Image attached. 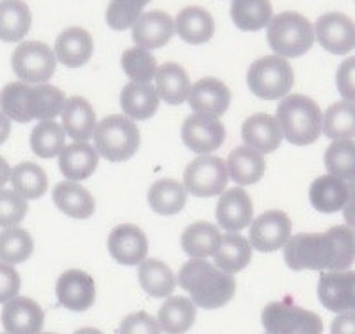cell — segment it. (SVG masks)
Listing matches in <instances>:
<instances>
[{
    "label": "cell",
    "mask_w": 355,
    "mask_h": 334,
    "mask_svg": "<svg viewBox=\"0 0 355 334\" xmlns=\"http://www.w3.org/2000/svg\"><path fill=\"white\" fill-rule=\"evenodd\" d=\"M284 261L291 270H348L354 263V233L348 226L327 233H300L284 243Z\"/></svg>",
    "instance_id": "cell-1"
},
{
    "label": "cell",
    "mask_w": 355,
    "mask_h": 334,
    "mask_svg": "<svg viewBox=\"0 0 355 334\" xmlns=\"http://www.w3.org/2000/svg\"><path fill=\"white\" fill-rule=\"evenodd\" d=\"M180 288L191 295V302L202 309H218L229 304L236 293V279L216 265L200 258L189 259L179 270Z\"/></svg>",
    "instance_id": "cell-2"
},
{
    "label": "cell",
    "mask_w": 355,
    "mask_h": 334,
    "mask_svg": "<svg viewBox=\"0 0 355 334\" xmlns=\"http://www.w3.org/2000/svg\"><path fill=\"white\" fill-rule=\"evenodd\" d=\"M322 109L311 97L286 95L277 108L282 136L297 147L311 145L322 133Z\"/></svg>",
    "instance_id": "cell-3"
},
{
    "label": "cell",
    "mask_w": 355,
    "mask_h": 334,
    "mask_svg": "<svg viewBox=\"0 0 355 334\" xmlns=\"http://www.w3.org/2000/svg\"><path fill=\"white\" fill-rule=\"evenodd\" d=\"M96 154L111 163H121L132 158L141 145L138 126L123 115L105 117L93 131Z\"/></svg>",
    "instance_id": "cell-4"
},
{
    "label": "cell",
    "mask_w": 355,
    "mask_h": 334,
    "mask_svg": "<svg viewBox=\"0 0 355 334\" xmlns=\"http://www.w3.org/2000/svg\"><path fill=\"white\" fill-rule=\"evenodd\" d=\"M268 45L280 58H300L314 45V27L304 15L295 11L272 17L268 24Z\"/></svg>",
    "instance_id": "cell-5"
},
{
    "label": "cell",
    "mask_w": 355,
    "mask_h": 334,
    "mask_svg": "<svg viewBox=\"0 0 355 334\" xmlns=\"http://www.w3.org/2000/svg\"><path fill=\"white\" fill-rule=\"evenodd\" d=\"M293 81L295 74L291 65L280 56H264L257 59L247 74L248 88L263 101H277L288 95L293 88Z\"/></svg>",
    "instance_id": "cell-6"
},
{
    "label": "cell",
    "mask_w": 355,
    "mask_h": 334,
    "mask_svg": "<svg viewBox=\"0 0 355 334\" xmlns=\"http://www.w3.org/2000/svg\"><path fill=\"white\" fill-rule=\"evenodd\" d=\"M263 326L270 334H322L323 320L291 301L272 302L263 309Z\"/></svg>",
    "instance_id": "cell-7"
},
{
    "label": "cell",
    "mask_w": 355,
    "mask_h": 334,
    "mask_svg": "<svg viewBox=\"0 0 355 334\" xmlns=\"http://www.w3.org/2000/svg\"><path fill=\"white\" fill-rule=\"evenodd\" d=\"M55 59L54 51L43 42H24L15 49L11 67L21 83L42 84L54 76Z\"/></svg>",
    "instance_id": "cell-8"
},
{
    "label": "cell",
    "mask_w": 355,
    "mask_h": 334,
    "mask_svg": "<svg viewBox=\"0 0 355 334\" xmlns=\"http://www.w3.org/2000/svg\"><path fill=\"white\" fill-rule=\"evenodd\" d=\"M229 183L227 165L222 158L202 154L186 167L184 188L195 197L222 195Z\"/></svg>",
    "instance_id": "cell-9"
},
{
    "label": "cell",
    "mask_w": 355,
    "mask_h": 334,
    "mask_svg": "<svg viewBox=\"0 0 355 334\" xmlns=\"http://www.w3.org/2000/svg\"><path fill=\"white\" fill-rule=\"evenodd\" d=\"M180 136L189 151L209 154L218 151L225 142V126L213 115L193 113L182 124Z\"/></svg>",
    "instance_id": "cell-10"
},
{
    "label": "cell",
    "mask_w": 355,
    "mask_h": 334,
    "mask_svg": "<svg viewBox=\"0 0 355 334\" xmlns=\"http://www.w3.org/2000/svg\"><path fill=\"white\" fill-rule=\"evenodd\" d=\"M314 40H318V43L330 54H348L355 47L354 22L338 11L322 15L314 26Z\"/></svg>",
    "instance_id": "cell-11"
},
{
    "label": "cell",
    "mask_w": 355,
    "mask_h": 334,
    "mask_svg": "<svg viewBox=\"0 0 355 334\" xmlns=\"http://www.w3.org/2000/svg\"><path fill=\"white\" fill-rule=\"evenodd\" d=\"M291 236V220L280 209H270L254 220L250 226V243L255 251L275 252L284 247Z\"/></svg>",
    "instance_id": "cell-12"
},
{
    "label": "cell",
    "mask_w": 355,
    "mask_h": 334,
    "mask_svg": "<svg viewBox=\"0 0 355 334\" xmlns=\"http://www.w3.org/2000/svg\"><path fill=\"white\" fill-rule=\"evenodd\" d=\"M55 295L63 308L80 313L95 304L96 284L89 274L73 268L61 274L55 284Z\"/></svg>",
    "instance_id": "cell-13"
},
{
    "label": "cell",
    "mask_w": 355,
    "mask_h": 334,
    "mask_svg": "<svg viewBox=\"0 0 355 334\" xmlns=\"http://www.w3.org/2000/svg\"><path fill=\"white\" fill-rule=\"evenodd\" d=\"M354 281L352 270L323 272L318 283L320 302L332 313L354 311Z\"/></svg>",
    "instance_id": "cell-14"
},
{
    "label": "cell",
    "mask_w": 355,
    "mask_h": 334,
    "mask_svg": "<svg viewBox=\"0 0 355 334\" xmlns=\"http://www.w3.org/2000/svg\"><path fill=\"white\" fill-rule=\"evenodd\" d=\"M45 324L42 306L29 297H13L4 302L2 326L8 334H40Z\"/></svg>",
    "instance_id": "cell-15"
},
{
    "label": "cell",
    "mask_w": 355,
    "mask_h": 334,
    "mask_svg": "<svg viewBox=\"0 0 355 334\" xmlns=\"http://www.w3.org/2000/svg\"><path fill=\"white\" fill-rule=\"evenodd\" d=\"M109 254L114 261L125 267L139 265L148 252V240L143 229L132 224H120L111 231L107 238Z\"/></svg>",
    "instance_id": "cell-16"
},
{
    "label": "cell",
    "mask_w": 355,
    "mask_h": 334,
    "mask_svg": "<svg viewBox=\"0 0 355 334\" xmlns=\"http://www.w3.org/2000/svg\"><path fill=\"white\" fill-rule=\"evenodd\" d=\"M230 93L229 86L223 81L214 79V77H205V79L197 81L189 88L188 99L191 109L195 113L213 115V117H222L230 106Z\"/></svg>",
    "instance_id": "cell-17"
},
{
    "label": "cell",
    "mask_w": 355,
    "mask_h": 334,
    "mask_svg": "<svg viewBox=\"0 0 355 334\" xmlns=\"http://www.w3.org/2000/svg\"><path fill=\"white\" fill-rule=\"evenodd\" d=\"M254 218V204L243 188H230L220 195L216 206L218 224L229 233H239L248 227Z\"/></svg>",
    "instance_id": "cell-18"
},
{
    "label": "cell",
    "mask_w": 355,
    "mask_h": 334,
    "mask_svg": "<svg viewBox=\"0 0 355 334\" xmlns=\"http://www.w3.org/2000/svg\"><path fill=\"white\" fill-rule=\"evenodd\" d=\"M175 34V24L164 11H150L134 22L132 40L136 47L154 51L166 45Z\"/></svg>",
    "instance_id": "cell-19"
},
{
    "label": "cell",
    "mask_w": 355,
    "mask_h": 334,
    "mask_svg": "<svg viewBox=\"0 0 355 334\" xmlns=\"http://www.w3.org/2000/svg\"><path fill=\"white\" fill-rule=\"evenodd\" d=\"M352 192V183L334 176H322L311 184L309 201L320 213H338L350 202Z\"/></svg>",
    "instance_id": "cell-20"
},
{
    "label": "cell",
    "mask_w": 355,
    "mask_h": 334,
    "mask_svg": "<svg viewBox=\"0 0 355 334\" xmlns=\"http://www.w3.org/2000/svg\"><path fill=\"white\" fill-rule=\"evenodd\" d=\"M241 138L247 143L248 149H254L261 154H270L279 149L284 136L275 117L268 113H257L245 120L241 127Z\"/></svg>",
    "instance_id": "cell-21"
},
{
    "label": "cell",
    "mask_w": 355,
    "mask_h": 334,
    "mask_svg": "<svg viewBox=\"0 0 355 334\" xmlns=\"http://www.w3.org/2000/svg\"><path fill=\"white\" fill-rule=\"evenodd\" d=\"M55 59L64 67L79 68L92 59L93 38L92 34L83 27H70L63 31L55 40Z\"/></svg>",
    "instance_id": "cell-22"
},
{
    "label": "cell",
    "mask_w": 355,
    "mask_h": 334,
    "mask_svg": "<svg viewBox=\"0 0 355 334\" xmlns=\"http://www.w3.org/2000/svg\"><path fill=\"white\" fill-rule=\"evenodd\" d=\"M52 199L58 209L76 220H86L95 213V199L76 181H63L54 186Z\"/></svg>",
    "instance_id": "cell-23"
},
{
    "label": "cell",
    "mask_w": 355,
    "mask_h": 334,
    "mask_svg": "<svg viewBox=\"0 0 355 334\" xmlns=\"http://www.w3.org/2000/svg\"><path fill=\"white\" fill-rule=\"evenodd\" d=\"M63 115V131L68 134V138H73L76 142H88L93 138V131L96 126V117L84 97H70L64 102V108L61 111Z\"/></svg>",
    "instance_id": "cell-24"
},
{
    "label": "cell",
    "mask_w": 355,
    "mask_h": 334,
    "mask_svg": "<svg viewBox=\"0 0 355 334\" xmlns=\"http://www.w3.org/2000/svg\"><path fill=\"white\" fill-rule=\"evenodd\" d=\"M98 167V154L88 142H76L64 145L59 152V168L68 181H84L93 176Z\"/></svg>",
    "instance_id": "cell-25"
},
{
    "label": "cell",
    "mask_w": 355,
    "mask_h": 334,
    "mask_svg": "<svg viewBox=\"0 0 355 334\" xmlns=\"http://www.w3.org/2000/svg\"><path fill=\"white\" fill-rule=\"evenodd\" d=\"M175 31L180 38L189 45L207 43L214 34V18L204 8L189 6L184 8L175 18Z\"/></svg>",
    "instance_id": "cell-26"
},
{
    "label": "cell",
    "mask_w": 355,
    "mask_h": 334,
    "mask_svg": "<svg viewBox=\"0 0 355 334\" xmlns=\"http://www.w3.org/2000/svg\"><path fill=\"white\" fill-rule=\"evenodd\" d=\"M121 109L132 120H148L159 109L157 90L150 83H129L121 90Z\"/></svg>",
    "instance_id": "cell-27"
},
{
    "label": "cell",
    "mask_w": 355,
    "mask_h": 334,
    "mask_svg": "<svg viewBox=\"0 0 355 334\" xmlns=\"http://www.w3.org/2000/svg\"><path fill=\"white\" fill-rule=\"evenodd\" d=\"M227 174L232 177L238 186H248V184L259 183L266 170V163L261 152L248 149V147H238L229 154L227 159Z\"/></svg>",
    "instance_id": "cell-28"
},
{
    "label": "cell",
    "mask_w": 355,
    "mask_h": 334,
    "mask_svg": "<svg viewBox=\"0 0 355 334\" xmlns=\"http://www.w3.org/2000/svg\"><path fill=\"white\" fill-rule=\"evenodd\" d=\"M33 17L24 0H0V40L17 43L26 38L31 31Z\"/></svg>",
    "instance_id": "cell-29"
},
{
    "label": "cell",
    "mask_w": 355,
    "mask_h": 334,
    "mask_svg": "<svg viewBox=\"0 0 355 334\" xmlns=\"http://www.w3.org/2000/svg\"><path fill=\"white\" fill-rule=\"evenodd\" d=\"M155 84H157L155 90H157L159 99H163L170 106L182 104L188 99L189 88H191L188 72L177 63H164L163 67H157Z\"/></svg>",
    "instance_id": "cell-30"
},
{
    "label": "cell",
    "mask_w": 355,
    "mask_h": 334,
    "mask_svg": "<svg viewBox=\"0 0 355 334\" xmlns=\"http://www.w3.org/2000/svg\"><path fill=\"white\" fill-rule=\"evenodd\" d=\"M197 320V308L191 299L186 297H168V301L159 309V327L166 334L188 333Z\"/></svg>",
    "instance_id": "cell-31"
},
{
    "label": "cell",
    "mask_w": 355,
    "mask_h": 334,
    "mask_svg": "<svg viewBox=\"0 0 355 334\" xmlns=\"http://www.w3.org/2000/svg\"><path fill=\"white\" fill-rule=\"evenodd\" d=\"M214 263L218 268L229 274L241 272L250 265L252 259V245L241 234L230 233L225 236H220L216 251H214Z\"/></svg>",
    "instance_id": "cell-32"
},
{
    "label": "cell",
    "mask_w": 355,
    "mask_h": 334,
    "mask_svg": "<svg viewBox=\"0 0 355 334\" xmlns=\"http://www.w3.org/2000/svg\"><path fill=\"white\" fill-rule=\"evenodd\" d=\"M138 281L145 293L155 299H166L177 286L171 268L159 259H143L138 268Z\"/></svg>",
    "instance_id": "cell-33"
},
{
    "label": "cell",
    "mask_w": 355,
    "mask_h": 334,
    "mask_svg": "<svg viewBox=\"0 0 355 334\" xmlns=\"http://www.w3.org/2000/svg\"><path fill=\"white\" fill-rule=\"evenodd\" d=\"M188 201L184 184L173 179L155 181L148 190V204L159 215H177L182 211Z\"/></svg>",
    "instance_id": "cell-34"
},
{
    "label": "cell",
    "mask_w": 355,
    "mask_h": 334,
    "mask_svg": "<svg viewBox=\"0 0 355 334\" xmlns=\"http://www.w3.org/2000/svg\"><path fill=\"white\" fill-rule=\"evenodd\" d=\"M230 17L236 27L245 33H255L270 24L273 8L270 0H232Z\"/></svg>",
    "instance_id": "cell-35"
},
{
    "label": "cell",
    "mask_w": 355,
    "mask_h": 334,
    "mask_svg": "<svg viewBox=\"0 0 355 334\" xmlns=\"http://www.w3.org/2000/svg\"><path fill=\"white\" fill-rule=\"evenodd\" d=\"M220 236L222 234L218 227L209 222H195L184 229L180 245H182V251L191 258L204 259L214 254Z\"/></svg>",
    "instance_id": "cell-36"
},
{
    "label": "cell",
    "mask_w": 355,
    "mask_h": 334,
    "mask_svg": "<svg viewBox=\"0 0 355 334\" xmlns=\"http://www.w3.org/2000/svg\"><path fill=\"white\" fill-rule=\"evenodd\" d=\"M13 190L20 197H24L26 201H34L45 195L46 188H49V179L46 174L40 165L31 163H20L11 170V177H9Z\"/></svg>",
    "instance_id": "cell-37"
},
{
    "label": "cell",
    "mask_w": 355,
    "mask_h": 334,
    "mask_svg": "<svg viewBox=\"0 0 355 334\" xmlns=\"http://www.w3.org/2000/svg\"><path fill=\"white\" fill-rule=\"evenodd\" d=\"M0 109L9 120L29 124L34 120L31 113V86L27 83H9L0 92Z\"/></svg>",
    "instance_id": "cell-38"
},
{
    "label": "cell",
    "mask_w": 355,
    "mask_h": 334,
    "mask_svg": "<svg viewBox=\"0 0 355 334\" xmlns=\"http://www.w3.org/2000/svg\"><path fill=\"white\" fill-rule=\"evenodd\" d=\"M322 131L330 140H354L355 108L354 102L341 101L330 106L322 117Z\"/></svg>",
    "instance_id": "cell-39"
},
{
    "label": "cell",
    "mask_w": 355,
    "mask_h": 334,
    "mask_svg": "<svg viewBox=\"0 0 355 334\" xmlns=\"http://www.w3.org/2000/svg\"><path fill=\"white\" fill-rule=\"evenodd\" d=\"M34 251L33 236L21 227H6L0 233V261L8 265H20L31 258Z\"/></svg>",
    "instance_id": "cell-40"
},
{
    "label": "cell",
    "mask_w": 355,
    "mask_h": 334,
    "mask_svg": "<svg viewBox=\"0 0 355 334\" xmlns=\"http://www.w3.org/2000/svg\"><path fill=\"white\" fill-rule=\"evenodd\" d=\"M67 145V134L63 127L54 120H42L31 133V149L36 156L51 159L59 156Z\"/></svg>",
    "instance_id": "cell-41"
},
{
    "label": "cell",
    "mask_w": 355,
    "mask_h": 334,
    "mask_svg": "<svg viewBox=\"0 0 355 334\" xmlns=\"http://www.w3.org/2000/svg\"><path fill=\"white\" fill-rule=\"evenodd\" d=\"M325 167L330 176L354 183L355 176V145L354 140H334L325 152Z\"/></svg>",
    "instance_id": "cell-42"
},
{
    "label": "cell",
    "mask_w": 355,
    "mask_h": 334,
    "mask_svg": "<svg viewBox=\"0 0 355 334\" xmlns=\"http://www.w3.org/2000/svg\"><path fill=\"white\" fill-rule=\"evenodd\" d=\"M67 97L52 84L42 83L31 88V113L38 120H54L61 115Z\"/></svg>",
    "instance_id": "cell-43"
},
{
    "label": "cell",
    "mask_w": 355,
    "mask_h": 334,
    "mask_svg": "<svg viewBox=\"0 0 355 334\" xmlns=\"http://www.w3.org/2000/svg\"><path fill=\"white\" fill-rule=\"evenodd\" d=\"M121 68L132 83H150L157 72V59L145 49L134 47L121 54Z\"/></svg>",
    "instance_id": "cell-44"
},
{
    "label": "cell",
    "mask_w": 355,
    "mask_h": 334,
    "mask_svg": "<svg viewBox=\"0 0 355 334\" xmlns=\"http://www.w3.org/2000/svg\"><path fill=\"white\" fill-rule=\"evenodd\" d=\"M145 8L139 0H111L105 11L107 26L113 31H125L134 26Z\"/></svg>",
    "instance_id": "cell-45"
},
{
    "label": "cell",
    "mask_w": 355,
    "mask_h": 334,
    "mask_svg": "<svg viewBox=\"0 0 355 334\" xmlns=\"http://www.w3.org/2000/svg\"><path fill=\"white\" fill-rule=\"evenodd\" d=\"M27 201L11 190H0V227H13L27 215Z\"/></svg>",
    "instance_id": "cell-46"
},
{
    "label": "cell",
    "mask_w": 355,
    "mask_h": 334,
    "mask_svg": "<svg viewBox=\"0 0 355 334\" xmlns=\"http://www.w3.org/2000/svg\"><path fill=\"white\" fill-rule=\"evenodd\" d=\"M118 334H161V327L152 315L139 311L121 320Z\"/></svg>",
    "instance_id": "cell-47"
},
{
    "label": "cell",
    "mask_w": 355,
    "mask_h": 334,
    "mask_svg": "<svg viewBox=\"0 0 355 334\" xmlns=\"http://www.w3.org/2000/svg\"><path fill=\"white\" fill-rule=\"evenodd\" d=\"M21 286L20 276L15 270L13 265L0 263V304L11 301L18 295Z\"/></svg>",
    "instance_id": "cell-48"
},
{
    "label": "cell",
    "mask_w": 355,
    "mask_h": 334,
    "mask_svg": "<svg viewBox=\"0 0 355 334\" xmlns=\"http://www.w3.org/2000/svg\"><path fill=\"white\" fill-rule=\"evenodd\" d=\"M354 67H355V59L348 58L338 70V90L343 95V99L348 102H354V97H355Z\"/></svg>",
    "instance_id": "cell-49"
},
{
    "label": "cell",
    "mask_w": 355,
    "mask_h": 334,
    "mask_svg": "<svg viewBox=\"0 0 355 334\" xmlns=\"http://www.w3.org/2000/svg\"><path fill=\"white\" fill-rule=\"evenodd\" d=\"M332 334H355V315L354 311H345L339 313L332 322L330 327Z\"/></svg>",
    "instance_id": "cell-50"
},
{
    "label": "cell",
    "mask_w": 355,
    "mask_h": 334,
    "mask_svg": "<svg viewBox=\"0 0 355 334\" xmlns=\"http://www.w3.org/2000/svg\"><path fill=\"white\" fill-rule=\"evenodd\" d=\"M11 134V120L0 111V145L9 138Z\"/></svg>",
    "instance_id": "cell-51"
},
{
    "label": "cell",
    "mask_w": 355,
    "mask_h": 334,
    "mask_svg": "<svg viewBox=\"0 0 355 334\" xmlns=\"http://www.w3.org/2000/svg\"><path fill=\"white\" fill-rule=\"evenodd\" d=\"M9 177H11V167H9L8 161L0 156V190L4 188L6 184L9 183Z\"/></svg>",
    "instance_id": "cell-52"
},
{
    "label": "cell",
    "mask_w": 355,
    "mask_h": 334,
    "mask_svg": "<svg viewBox=\"0 0 355 334\" xmlns=\"http://www.w3.org/2000/svg\"><path fill=\"white\" fill-rule=\"evenodd\" d=\"M73 334H104V333H102V331H98V329H95V327H84V329L76 331Z\"/></svg>",
    "instance_id": "cell-53"
},
{
    "label": "cell",
    "mask_w": 355,
    "mask_h": 334,
    "mask_svg": "<svg viewBox=\"0 0 355 334\" xmlns=\"http://www.w3.org/2000/svg\"><path fill=\"white\" fill-rule=\"evenodd\" d=\"M139 2H143V4L146 6V4H148V2H150V0H139Z\"/></svg>",
    "instance_id": "cell-54"
},
{
    "label": "cell",
    "mask_w": 355,
    "mask_h": 334,
    "mask_svg": "<svg viewBox=\"0 0 355 334\" xmlns=\"http://www.w3.org/2000/svg\"><path fill=\"white\" fill-rule=\"evenodd\" d=\"M40 334H55V333H40Z\"/></svg>",
    "instance_id": "cell-55"
},
{
    "label": "cell",
    "mask_w": 355,
    "mask_h": 334,
    "mask_svg": "<svg viewBox=\"0 0 355 334\" xmlns=\"http://www.w3.org/2000/svg\"><path fill=\"white\" fill-rule=\"evenodd\" d=\"M266 334H270V333H266Z\"/></svg>",
    "instance_id": "cell-56"
},
{
    "label": "cell",
    "mask_w": 355,
    "mask_h": 334,
    "mask_svg": "<svg viewBox=\"0 0 355 334\" xmlns=\"http://www.w3.org/2000/svg\"><path fill=\"white\" fill-rule=\"evenodd\" d=\"M6 334H8V333H6Z\"/></svg>",
    "instance_id": "cell-57"
}]
</instances>
